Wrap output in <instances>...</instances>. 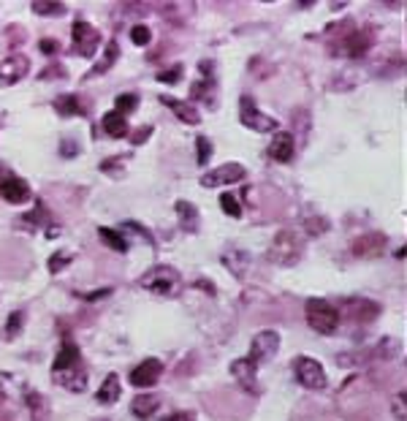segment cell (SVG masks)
<instances>
[{"label":"cell","mask_w":407,"mask_h":421,"mask_svg":"<svg viewBox=\"0 0 407 421\" xmlns=\"http://www.w3.org/2000/svg\"><path fill=\"white\" fill-rule=\"evenodd\" d=\"M174 210H177V215H180V223H182L185 231H196V207H193V204H188V202H177Z\"/></svg>","instance_id":"obj_25"},{"label":"cell","mask_w":407,"mask_h":421,"mask_svg":"<svg viewBox=\"0 0 407 421\" xmlns=\"http://www.w3.org/2000/svg\"><path fill=\"white\" fill-rule=\"evenodd\" d=\"M196 152H199V155H196V160L204 166V163L212 158V152H214V149H212V141L206 139V136H196Z\"/></svg>","instance_id":"obj_31"},{"label":"cell","mask_w":407,"mask_h":421,"mask_svg":"<svg viewBox=\"0 0 407 421\" xmlns=\"http://www.w3.org/2000/svg\"><path fill=\"white\" fill-rule=\"evenodd\" d=\"M0 196H3V202H8V204H27L33 193H30L27 182H22V180L11 177V180L0 182Z\"/></svg>","instance_id":"obj_16"},{"label":"cell","mask_w":407,"mask_h":421,"mask_svg":"<svg viewBox=\"0 0 407 421\" xmlns=\"http://www.w3.org/2000/svg\"><path fill=\"white\" fill-rule=\"evenodd\" d=\"M160 375H163V364L158 359H144L131 372V383L136 389H149V386H155L160 381Z\"/></svg>","instance_id":"obj_13"},{"label":"cell","mask_w":407,"mask_h":421,"mask_svg":"<svg viewBox=\"0 0 407 421\" xmlns=\"http://www.w3.org/2000/svg\"><path fill=\"white\" fill-rule=\"evenodd\" d=\"M141 288H147L158 296H177L182 288V278L174 267H155L141 278Z\"/></svg>","instance_id":"obj_4"},{"label":"cell","mask_w":407,"mask_h":421,"mask_svg":"<svg viewBox=\"0 0 407 421\" xmlns=\"http://www.w3.org/2000/svg\"><path fill=\"white\" fill-rule=\"evenodd\" d=\"M98 237H101V242H103L106 248H112V250H117V253H125V250H128V239H125L123 234H117L114 228H98Z\"/></svg>","instance_id":"obj_23"},{"label":"cell","mask_w":407,"mask_h":421,"mask_svg":"<svg viewBox=\"0 0 407 421\" xmlns=\"http://www.w3.org/2000/svg\"><path fill=\"white\" fill-rule=\"evenodd\" d=\"M55 109H58L60 117H84L87 115L76 95H60V98H55Z\"/></svg>","instance_id":"obj_22"},{"label":"cell","mask_w":407,"mask_h":421,"mask_svg":"<svg viewBox=\"0 0 407 421\" xmlns=\"http://www.w3.org/2000/svg\"><path fill=\"white\" fill-rule=\"evenodd\" d=\"M120 166H123V158H120V160H103V163H101V169H103V171H114V177L123 174Z\"/></svg>","instance_id":"obj_38"},{"label":"cell","mask_w":407,"mask_h":421,"mask_svg":"<svg viewBox=\"0 0 407 421\" xmlns=\"http://www.w3.org/2000/svg\"><path fill=\"white\" fill-rule=\"evenodd\" d=\"M101 128H103V134H109L112 139H123V136L131 134V131H128V123H125V117H123L120 112H106L103 120H101Z\"/></svg>","instance_id":"obj_19"},{"label":"cell","mask_w":407,"mask_h":421,"mask_svg":"<svg viewBox=\"0 0 407 421\" xmlns=\"http://www.w3.org/2000/svg\"><path fill=\"white\" fill-rule=\"evenodd\" d=\"M180 79H182V66H174V69L169 71H158V82H163V84H174Z\"/></svg>","instance_id":"obj_33"},{"label":"cell","mask_w":407,"mask_h":421,"mask_svg":"<svg viewBox=\"0 0 407 421\" xmlns=\"http://www.w3.org/2000/svg\"><path fill=\"white\" fill-rule=\"evenodd\" d=\"M68 264H71V253H55V256L49 258V264H47V267H49V272H52V275H58L60 269H66Z\"/></svg>","instance_id":"obj_32"},{"label":"cell","mask_w":407,"mask_h":421,"mask_svg":"<svg viewBox=\"0 0 407 421\" xmlns=\"http://www.w3.org/2000/svg\"><path fill=\"white\" fill-rule=\"evenodd\" d=\"M22 324H25V313H22V310H14V313L8 315V321H5L3 337H5V340H14V337L22 332Z\"/></svg>","instance_id":"obj_26"},{"label":"cell","mask_w":407,"mask_h":421,"mask_svg":"<svg viewBox=\"0 0 407 421\" xmlns=\"http://www.w3.org/2000/svg\"><path fill=\"white\" fill-rule=\"evenodd\" d=\"M149 38H152V33H149L147 25H134V27H131V41H134L136 47H147Z\"/></svg>","instance_id":"obj_30"},{"label":"cell","mask_w":407,"mask_h":421,"mask_svg":"<svg viewBox=\"0 0 407 421\" xmlns=\"http://www.w3.org/2000/svg\"><path fill=\"white\" fill-rule=\"evenodd\" d=\"M386 250H388V237L380 231L364 234V237L353 239V245H350V253L356 258H380V256H386Z\"/></svg>","instance_id":"obj_10"},{"label":"cell","mask_w":407,"mask_h":421,"mask_svg":"<svg viewBox=\"0 0 407 421\" xmlns=\"http://www.w3.org/2000/svg\"><path fill=\"white\" fill-rule=\"evenodd\" d=\"M239 123H242L245 128L256 131V134L277 131V120L269 117V115H264V112L256 106V101H253L250 95H242V101H239Z\"/></svg>","instance_id":"obj_7"},{"label":"cell","mask_w":407,"mask_h":421,"mask_svg":"<svg viewBox=\"0 0 407 421\" xmlns=\"http://www.w3.org/2000/svg\"><path fill=\"white\" fill-rule=\"evenodd\" d=\"M158 405H160V400L155 397V394H138L134 402H131V411H134L136 419H149L155 411H158Z\"/></svg>","instance_id":"obj_21"},{"label":"cell","mask_w":407,"mask_h":421,"mask_svg":"<svg viewBox=\"0 0 407 421\" xmlns=\"http://www.w3.org/2000/svg\"><path fill=\"white\" fill-rule=\"evenodd\" d=\"M391 405H394V413H397V419H405V416H407L405 392H397V394L391 397Z\"/></svg>","instance_id":"obj_35"},{"label":"cell","mask_w":407,"mask_h":421,"mask_svg":"<svg viewBox=\"0 0 407 421\" xmlns=\"http://www.w3.org/2000/svg\"><path fill=\"white\" fill-rule=\"evenodd\" d=\"M247 174V169L242 163H223L217 166L214 171H206L201 177L204 188H220V185H234V182H242Z\"/></svg>","instance_id":"obj_11"},{"label":"cell","mask_w":407,"mask_h":421,"mask_svg":"<svg viewBox=\"0 0 407 421\" xmlns=\"http://www.w3.org/2000/svg\"><path fill=\"white\" fill-rule=\"evenodd\" d=\"M160 104L169 106L171 115H174L177 120H182L185 125H199V123H201V115H199L196 106L188 104V101H180V98H171V95H160Z\"/></svg>","instance_id":"obj_14"},{"label":"cell","mask_w":407,"mask_h":421,"mask_svg":"<svg viewBox=\"0 0 407 421\" xmlns=\"http://www.w3.org/2000/svg\"><path fill=\"white\" fill-rule=\"evenodd\" d=\"M136 106H138V95H136V93H123V95H117V101H114V112H120L123 117L131 115Z\"/></svg>","instance_id":"obj_27"},{"label":"cell","mask_w":407,"mask_h":421,"mask_svg":"<svg viewBox=\"0 0 407 421\" xmlns=\"http://www.w3.org/2000/svg\"><path fill=\"white\" fill-rule=\"evenodd\" d=\"M369 47H372V36L367 30H350L332 44V52L345 60H356V58H364L369 52Z\"/></svg>","instance_id":"obj_6"},{"label":"cell","mask_w":407,"mask_h":421,"mask_svg":"<svg viewBox=\"0 0 407 421\" xmlns=\"http://www.w3.org/2000/svg\"><path fill=\"white\" fill-rule=\"evenodd\" d=\"M33 11H36V14H41V16H60V14H66V5H63V3L36 0V3H33Z\"/></svg>","instance_id":"obj_28"},{"label":"cell","mask_w":407,"mask_h":421,"mask_svg":"<svg viewBox=\"0 0 407 421\" xmlns=\"http://www.w3.org/2000/svg\"><path fill=\"white\" fill-rule=\"evenodd\" d=\"M256 370L258 367H253L247 359H236L234 364H231V375L236 378V383L247 392V394H258V383H256Z\"/></svg>","instance_id":"obj_15"},{"label":"cell","mask_w":407,"mask_h":421,"mask_svg":"<svg viewBox=\"0 0 407 421\" xmlns=\"http://www.w3.org/2000/svg\"><path fill=\"white\" fill-rule=\"evenodd\" d=\"M223 264H225V269H228L236 280H242L245 272H247V267H250V256L242 253V250H225V253H223Z\"/></svg>","instance_id":"obj_18"},{"label":"cell","mask_w":407,"mask_h":421,"mask_svg":"<svg viewBox=\"0 0 407 421\" xmlns=\"http://www.w3.org/2000/svg\"><path fill=\"white\" fill-rule=\"evenodd\" d=\"M71 33H73V49H76V55L92 58V55L98 52V47H101V33H98L90 22L76 19L73 27H71Z\"/></svg>","instance_id":"obj_9"},{"label":"cell","mask_w":407,"mask_h":421,"mask_svg":"<svg viewBox=\"0 0 407 421\" xmlns=\"http://www.w3.org/2000/svg\"><path fill=\"white\" fill-rule=\"evenodd\" d=\"M128 136H131V144H144L152 136V125H141V128H136V134H128Z\"/></svg>","instance_id":"obj_36"},{"label":"cell","mask_w":407,"mask_h":421,"mask_svg":"<svg viewBox=\"0 0 407 421\" xmlns=\"http://www.w3.org/2000/svg\"><path fill=\"white\" fill-rule=\"evenodd\" d=\"M117 58H120V47L114 44V41H109L106 44V55L101 58V63L95 66V69L90 71V76H98V73H103V71H109L114 63H117Z\"/></svg>","instance_id":"obj_24"},{"label":"cell","mask_w":407,"mask_h":421,"mask_svg":"<svg viewBox=\"0 0 407 421\" xmlns=\"http://www.w3.org/2000/svg\"><path fill=\"white\" fill-rule=\"evenodd\" d=\"M267 152H269L271 160H277V163H288V160L293 158V152H296L293 136H291V134H274V139H271Z\"/></svg>","instance_id":"obj_17"},{"label":"cell","mask_w":407,"mask_h":421,"mask_svg":"<svg viewBox=\"0 0 407 421\" xmlns=\"http://www.w3.org/2000/svg\"><path fill=\"white\" fill-rule=\"evenodd\" d=\"M27 405H30V411H33V421L41 419V413H44V402H41V397L33 394V392H27Z\"/></svg>","instance_id":"obj_34"},{"label":"cell","mask_w":407,"mask_h":421,"mask_svg":"<svg viewBox=\"0 0 407 421\" xmlns=\"http://www.w3.org/2000/svg\"><path fill=\"white\" fill-rule=\"evenodd\" d=\"M163 421H196V416H193L190 411H180V413H171L169 419H163Z\"/></svg>","instance_id":"obj_40"},{"label":"cell","mask_w":407,"mask_h":421,"mask_svg":"<svg viewBox=\"0 0 407 421\" xmlns=\"http://www.w3.org/2000/svg\"><path fill=\"white\" fill-rule=\"evenodd\" d=\"M326 228H329V223H326L323 217H321V220H312V217L307 220V231H310V234H321V231H326Z\"/></svg>","instance_id":"obj_37"},{"label":"cell","mask_w":407,"mask_h":421,"mask_svg":"<svg viewBox=\"0 0 407 421\" xmlns=\"http://www.w3.org/2000/svg\"><path fill=\"white\" fill-rule=\"evenodd\" d=\"M220 207H223V212H225L228 217H242V204L236 202L234 193H223V196H220Z\"/></svg>","instance_id":"obj_29"},{"label":"cell","mask_w":407,"mask_h":421,"mask_svg":"<svg viewBox=\"0 0 407 421\" xmlns=\"http://www.w3.org/2000/svg\"><path fill=\"white\" fill-rule=\"evenodd\" d=\"M30 71V60L25 55H8L3 63H0V87H11L16 84L19 79H25Z\"/></svg>","instance_id":"obj_12"},{"label":"cell","mask_w":407,"mask_h":421,"mask_svg":"<svg viewBox=\"0 0 407 421\" xmlns=\"http://www.w3.org/2000/svg\"><path fill=\"white\" fill-rule=\"evenodd\" d=\"M120 392H123V389H120V378L112 372V375H106V381L101 383V389H98L95 397H98L101 405H114V402L120 400Z\"/></svg>","instance_id":"obj_20"},{"label":"cell","mask_w":407,"mask_h":421,"mask_svg":"<svg viewBox=\"0 0 407 421\" xmlns=\"http://www.w3.org/2000/svg\"><path fill=\"white\" fill-rule=\"evenodd\" d=\"M304 315H307V324H310L318 335H334V332H337L339 313H337V307L329 304L326 299H307Z\"/></svg>","instance_id":"obj_3"},{"label":"cell","mask_w":407,"mask_h":421,"mask_svg":"<svg viewBox=\"0 0 407 421\" xmlns=\"http://www.w3.org/2000/svg\"><path fill=\"white\" fill-rule=\"evenodd\" d=\"M293 375L304 389H312V392L326 389V383H329V378L323 372V364L315 361L312 356H296L293 359Z\"/></svg>","instance_id":"obj_5"},{"label":"cell","mask_w":407,"mask_h":421,"mask_svg":"<svg viewBox=\"0 0 407 421\" xmlns=\"http://www.w3.org/2000/svg\"><path fill=\"white\" fill-rule=\"evenodd\" d=\"M277 351H280V335H277L274 329H264V332H258V335L253 337L247 361H250L253 367H261V364L271 361Z\"/></svg>","instance_id":"obj_8"},{"label":"cell","mask_w":407,"mask_h":421,"mask_svg":"<svg viewBox=\"0 0 407 421\" xmlns=\"http://www.w3.org/2000/svg\"><path fill=\"white\" fill-rule=\"evenodd\" d=\"M304 253V239L293 228H282L274 234L269 245V258L277 267H293Z\"/></svg>","instance_id":"obj_2"},{"label":"cell","mask_w":407,"mask_h":421,"mask_svg":"<svg viewBox=\"0 0 407 421\" xmlns=\"http://www.w3.org/2000/svg\"><path fill=\"white\" fill-rule=\"evenodd\" d=\"M38 49H41V52H47V55H55V52H58V44H55L52 38H44V41L38 44Z\"/></svg>","instance_id":"obj_39"},{"label":"cell","mask_w":407,"mask_h":421,"mask_svg":"<svg viewBox=\"0 0 407 421\" xmlns=\"http://www.w3.org/2000/svg\"><path fill=\"white\" fill-rule=\"evenodd\" d=\"M52 381L58 386H63L73 394H82L87 389V372H84V364H82V356L79 348L73 343H63L60 353L52 364Z\"/></svg>","instance_id":"obj_1"}]
</instances>
